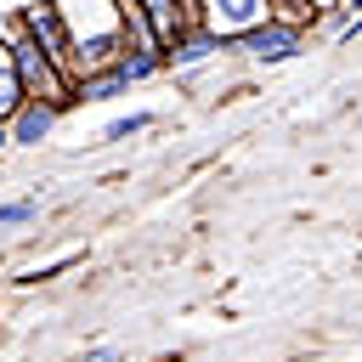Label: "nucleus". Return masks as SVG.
I'll use <instances>...</instances> for the list:
<instances>
[{"label":"nucleus","instance_id":"1","mask_svg":"<svg viewBox=\"0 0 362 362\" xmlns=\"http://www.w3.org/2000/svg\"><path fill=\"white\" fill-rule=\"evenodd\" d=\"M62 23H68V45H74V79L113 68L124 57V34L113 17V0H57Z\"/></svg>","mask_w":362,"mask_h":362},{"label":"nucleus","instance_id":"2","mask_svg":"<svg viewBox=\"0 0 362 362\" xmlns=\"http://www.w3.org/2000/svg\"><path fill=\"white\" fill-rule=\"evenodd\" d=\"M192 17H198V28H209L226 51H232L243 34H255L260 23H272L266 0H192Z\"/></svg>","mask_w":362,"mask_h":362},{"label":"nucleus","instance_id":"3","mask_svg":"<svg viewBox=\"0 0 362 362\" xmlns=\"http://www.w3.org/2000/svg\"><path fill=\"white\" fill-rule=\"evenodd\" d=\"M11 11H17V23H23V34L74 79V45H68V23H62L57 0H28V6H11Z\"/></svg>","mask_w":362,"mask_h":362},{"label":"nucleus","instance_id":"4","mask_svg":"<svg viewBox=\"0 0 362 362\" xmlns=\"http://www.w3.org/2000/svg\"><path fill=\"white\" fill-rule=\"evenodd\" d=\"M232 51H243L249 62H260V68H277V62H294L300 51H305V34L300 28H288V23H260L255 34H243Z\"/></svg>","mask_w":362,"mask_h":362},{"label":"nucleus","instance_id":"5","mask_svg":"<svg viewBox=\"0 0 362 362\" xmlns=\"http://www.w3.org/2000/svg\"><path fill=\"white\" fill-rule=\"evenodd\" d=\"M226 45L209 34V28H187L175 45H164V74H175V79H192L204 62H215Z\"/></svg>","mask_w":362,"mask_h":362},{"label":"nucleus","instance_id":"6","mask_svg":"<svg viewBox=\"0 0 362 362\" xmlns=\"http://www.w3.org/2000/svg\"><path fill=\"white\" fill-rule=\"evenodd\" d=\"M57 124H62V107H57V102L23 96V107L6 119V136H11V147H40V141H51Z\"/></svg>","mask_w":362,"mask_h":362},{"label":"nucleus","instance_id":"7","mask_svg":"<svg viewBox=\"0 0 362 362\" xmlns=\"http://www.w3.org/2000/svg\"><path fill=\"white\" fill-rule=\"evenodd\" d=\"M136 6H141V17H147V28H153L158 45H175L187 28H198L192 0H136Z\"/></svg>","mask_w":362,"mask_h":362},{"label":"nucleus","instance_id":"8","mask_svg":"<svg viewBox=\"0 0 362 362\" xmlns=\"http://www.w3.org/2000/svg\"><path fill=\"white\" fill-rule=\"evenodd\" d=\"M119 96H130V85H124V74H119V68H96V74H85V79H74V107L119 102Z\"/></svg>","mask_w":362,"mask_h":362},{"label":"nucleus","instance_id":"9","mask_svg":"<svg viewBox=\"0 0 362 362\" xmlns=\"http://www.w3.org/2000/svg\"><path fill=\"white\" fill-rule=\"evenodd\" d=\"M113 68L124 74V85H141V79H158L164 74V51H124Z\"/></svg>","mask_w":362,"mask_h":362},{"label":"nucleus","instance_id":"10","mask_svg":"<svg viewBox=\"0 0 362 362\" xmlns=\"http://www.w3.org/2000/svg\"><path fill=\"white\" fill-rule=\"evenodd\" d=\"M147 124H153V113H147V107H130V113H119V119H107L96 141H102V147H113V141H130V136H141Z\"/></svg>","mask_w":362,"mask_h":362},{"label":"nucleus","instance_id":"11","mask_svg":"<svg viewBox=\"0 0 362 362\" xmlns=\"http://www.w3.org/2000/svg\"><path fill=\"white\" fill-rule=\"evenodd\" d=\"M79 260H85V249H62L57 260H45V266H28L17 283H28V288H34V283H57V277H62V272H74Z\"/></svg>","mask_w":362,"mask_h":362},{"label":"nucleus","instance_id":"12","mask_svg":"<svg viewBox=\"0 0 362 362\" xmlns=\"http://www.w3.org/2000/svg\"><path fill=\"white\" fill-rule=\"evenodd\" d=\"M266 11H272V23H288V28H311V23H322L317 11H311V0H266Z\"/></svg>","mask_w":362,"mask_h":362},{"label":"nucleus","instance_id":"13","mask_svg":"<svg viewBox=\"0 0 362 362\" xmlns=\"http://www.w3.org/2000/svg\"><path fill=\"white\" fill-rule=\"evenodd\" d=\"M40 221V198H0V232L6 226H34Z\"/></svg>","mask_w":362,"mask_h":362},{"label":"nucleus","instance_id":"14","mask_svg":"<svg viewBox=\"0 0 362 362\" xmlns=\"http://www.w3.org/2000/svg\"><path fill=\"white\" fill-rule=\"evenodd\" d=\"M17 107H23V85H17V74H11V68H0V124H6Z\"/></svg>","mask_w":362,"mask_h":362},{"label":"nucleus","instance_id":"15","mask_svg":"<svg viewBox=\"0 0 362 362\" xmlns=\"http://www.w3.org/2000/svg\"><path fill=\"white\" fill-rule=\"evenodd\" d=\"M68 362H124V351H119V345H85V351H74Z\"/></svg>","mask_w":362,"mask_h":362},{"label":"nucleus","instance_id":"16","mask_svg":"<svg viewBox=\"0 0 362 362\" xmlns=\"http://www.w3.org/2000/svg\"><path fill=\"white\" fill-rule=\"evenodd\" d=\"M351 40H362V17H334V45H351Z\"/></svg>","mask_w":362,"mask_h":362},{"label":"nucleus","instance_id":"17","mask_svg":"<svg viewBox=\"0 0 362 362\" xmlns=\"http://www.w3.org/2000/svg\"><path fill=\"white\" fill-rule=\"evenodd\" d=\"M311 11L317 17H339V0H311Z\"/></svg>","mask_w":362,"mask_h":362},{"label":"nucleus","instance_id":"18","mask_svg":"<svg viewBox=\"0 0 362 362\" xmlns=\"http://www.w3.org/2000/svg\"><path fill=\"white\" fill-rule=\"evenodd\" d=\"M339 11L345 17H362V0H339Z\"/></svg>","mask_w":362,"mask_h":362},{"label":"nucleus","instance_id":"19","mask_svg":"<svg viewBox=\"0 0 362 362\" xmlns=\"http://www.w3.org/2000/svg\"><path fill=\"white\" fill-rule=\"evenodd\" d=\"M6 153H11V136H6V124H0V158H6Z\"/></svg>","mask_w":362,"mask_h":362},{"label":"nucleus","instance_id":"20","mask_svg":"<svg viewBox=\"0 0 362 362\" xmlns=\"http://www.w3.org/2000/svg\"><path fill=\"white\" fill-rule=\"evenodd\" d=\"M0 68H11V57H6V40H0Z\"/></svg>","mask_w":362,"mask_h":362}]
</instances>
